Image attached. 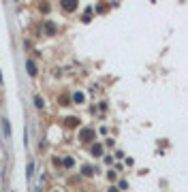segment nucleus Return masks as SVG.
<instances>
[{
    "instance_id": "f257e3e1",
    "label": "nucleus",
    "mask_w": 188,
    "mask_h": 192,
    "mask_svg": "<svg viewBox=\"0 0 188 192\" xmlns=\"http://www.w3.org/2000/svg\"><path fill=\"white\" fill-rule=\"evenodd\" d=\"M26 70H28V75H32V77L36 75V66H34V62H32V60H28V62H26Z\"/></svg>"
},
{
    "instance_id": "f03ea898",
    "label": "nucleus",
    "mask_w": 188,
    "mask_h": 192,
    "mask_svg": "<svg viewBox=\"0 0 188 192\" xmlns=\"http://www.w3.org/2000/svg\"><path fill=\"white\" fill-rule=\"evenodd\" d=\"M2 130H5V137L9 139V137H11V128H9V119H7V117L2 119Z\"/></svg>"
},
{
    "instance_id": "7ed1b4c3",
    "label": "nucleus",
    "mask_w": 188,
    "mask_h": 192,
    "mask_svg": "<svg viewBox=\"0 0 188 192\" xmlns=\"http://www.w3.org/2000/svg\"><path fill=\"white\" fill-rule=\"evenodd\" d=\"M26 171H28V179H30V177L34 175V162H32V160L28 162V169H26Z\"/></svg>"
},
{
    "instance_id": "20e7f679",
    "label": "nucleus",
    "mask_w": 188,
    "mask_h": 192,
    "mask_svg": "<svg viewBox=\"0 0 188 192\" xmlns=\"http://www.w3.org/2000/svg\"><path fill=\"white\" fill-rule=\"evenodd\" d=\"M34 103H36V107H39V109L43 107V98H41V96H34Z\"/></svg>"
},
{
    "instance_id": "39448f33",
    "label": "nucleus",
    "mask_w": 188,
    "mask_h": 192,
    "mask_svg": "<svg viewBox=\"0 0 188 192\" xmlns=\"http://www.w3.org/2000/svg\"><path fill=\"white\" fill-rule=\"evenodd\" d=\"M81 101H83V94L77 92V94H75V103H81Z\"/></svg>"
},
{
    "instance_id": "423d86ee",
    "label": "nucleus",
    "mask_w": 188,
    "mask_h": 192,
    "mask_svg": "<svg viewBox=\"0 0 188 192\" xmlns=\"http://www.w3.org/2000/svg\"><path fill=\"white\" fill-rule=\"evenodd\" d=\"M92 154H101V145H94L92 147Z\"/></svg>"
},
{
    "instance_id": "0eeeda50",
    "label": "nucleus",
    "mask_w": 188,
    "mask_h": 192,
    "mask_svg": "<svg viewBox=\"0 0 188 192\" xmlns=\"http://www.w3.org/2000/svg\"><path fill=\"white\" fill-rule=\"evenodd\" d=\"M5 83V79H2V73H0V85H2Z\"/></svg>"
}]
</instances>
